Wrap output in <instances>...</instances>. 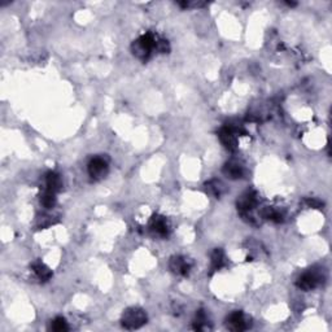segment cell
I'll return each instance as SVG.
<instances>
[{
  "label": "cell",
  "instance_id": "1",
  "mask_svg": "<svg viewBox=\"0 0 332 332\" xmlns=\"http://www.w3.org/2000/svg\"><path fill=\"white\" fill-rule=\"evenodd\" d=\"M158 37L153 33H146L142 37L134 40L131 44V52L135 58L142 61H147L152 56V53L157 51Z\"/></svg>",
  "mask_w": 332,
  "mask_h": 332
},
{
  "label": "cell",
  "instance_id": "2",
  "mask_svg": "<svg viewBox=\"0 0 332 332\" xmlns=\"http://www.w3.org/2000/svg\"><path fill=\"white\" fill-rule=\"evenodd\" d=\"M147 321H148L147 313L142 308L136 307L127 308L121 317V323L126 329L141 328L147 323Z\"/></svg>",
  "mask_w": 332,
  "mask_h": 332
},
{
  "label": "cell",
  "instance_id": "3",
  "mask_svg": "<svg viewBox=\"0 0 332 332\" xmlns=\"http://www.w3.org/2000/svg\"><path fill=\"white\" fill-rule=\"evenodd\" d=\"M109 170V161L106 157L103 156H96V157L91 158L87 165V172H89L90 177L94 181H100L108 174Z\"/></svg>",
  "mask_w": 332,
  "mask_h": 332
},
{
  "label": "cell",
  "instance_id": "4",
  "mask_svg": "<svg viewBox=\"0 0 332 332\" xmlns=\"http://www.w3.org/2000/svg\"><path fill=\"white\" fill-rule=\"evenodd\" d=\"M239 132H244L243 130L239 127L234 126H224L218 132V137H219L220 143L224 144L225 148L229 151H236L238 148V134Z\"/></svg>",
  "mask_w": 332,
  "mask_h": 332
},
{
  "label": "cell",
  "instance_id": "5",
  "mask_svg": "<svg viewBox=\"0 0 332 332\" xmlns=\"http://www.w3.org/2000/svg\"><path fill=\"white\" fill-rule=\"evenodd\" d=\"M319 283H321V275L315 271H312V270L303 272L296 281V286L302 291H312V289L317 288Z\"/></svg>",
  "mask_w": 332,
  "mask_h": 332
},
{
  "label": "cell",
  "instance_id": "6",
  "mask_svg": "<svg viewBox=\"0 0 332 332\" xmlns=\"http://www.w3.org/2000/svg\"><path fill=\"white\" fill-rule=\"evenodd\" d=\"M238 210L240 214H245V213H252L258 204L257 193L255 191H246L243 195L238 199Z\"/></svg>",
  "mask_w": 332,
  "mask_h": 332
},
{
  "label": "cell",
  "instance_id": "7",
  "mask_svg": "<svg viewBox=\"0 0 332 332\" xmlns=\"http://www.w3.org/2000/svg\"><path fill=\"white\" fill-rule=\"evenodd\" d=\"M226 326L231 331H245L249 328L251 323L248 322L243 312H232L227 317Z\"/></svg>",
  "mask_w": 332,
  "mask_h": 332
},
{
  "label": "cell",
  "instance_id": "8",
  "mask_svg": "<svg viewBox=\"0 0 332 332\" xmlns=\"http://www.w3.org/2000/svg\"><path fill=\"white\" fill-rule=\"evenodd\" d=\"M149 227H151V231L155 235H157V236H160V238H166L169 235V224H168L166 218L162 217V215H153Z\"/></svg>",
  "mask_w": 332,
  "mask_h": 332
},
{
  "label": "cell",
  "instance_id": "9",
  "mask_svg": "<svg viewBox=\"0 0 332 332\" xmlns=\"http://www.w3.org/2000/svg\"><path fill=\"white\" fill-rule=\"evenodd\" d=\"M169 266L174 274L182 275V276L188 275L189 270H191V264L188 262V260L182 257V256H173V257L170 258Z\"/></svg>",
  "mask_w": 332,
  "mask_h": 332
},
{
  "label": "cell",
  "instance_id": "10",
  "mask_svg": "<svg viewBox=\"0 0 332 332\" xmlns=\"http://www.w3.org/2000/svg\"><path fill=\"white\" fill-rule=\"evenodd\" d=\"M224 174L230 179H240L244 175V166L239 161L231 160L224 166Z\"/></svg>",
  "mask_w": 332,
  "mask_h": 332
},
{
  "label": "cell",
  "instance_id": "11",
  "mask_svg": "<svg viewBox=\"0 0 332 332\" xmlns=\"http://www.w3.org/2000/svg\"><path fill=\"white\" fill-rule=\"evenodd\" d=\"M63 188V181H61V177L54 172H49L46 174V187L44 189L49 192H53V193H58V192L61 191Z\"/></svg>",
  "mask_w": 332,
  "mask_h": 332
},
{
  "label": "cell",
  "instance_id": "12",
  "mask_svg": "<svg viewBox=\"0 0 332 332\" xmlns=\"http://www.w3.org/2000/svg\"><path fill=\"white\" fill-rule=\"evenodd\" d=\"M32 269H33V271L35 272V275H37L39 281L47 282L51 279L52 271L49 270L48 266H46V265L43 264V262H40V261L34 262V264L32 265Z\"/></svg>",
  "mask_w": 332,
  "mask_h": 332
},
{
  "label": "cell",
  "instance_id": "13",
  "mask_svg": "<svg viewBox=\"0 0 332 332\" xmlns=\"http://www.w3.org/2000/svg\"><path fill=\"white\" fill-rule=\"evenodd\" d=\"M225 266V253L222 249H214L212 253V261H210V270L212 272L218 271Z\"/></svg>",
  "mask_w": 332,
  "mask_h": 332
},
{
  "label": "cell",
  "instance_id": "14",
  "mask_svg": "<svg viewBox=\"0 0 332 332\" xmlns=\"http://www.w3.org/2000/svg\"><path fill=\"white\" fill-rule=\"evenodd\" d=\"M261 215H262L264 218H266V219L272 220V222H276V224L283 222V214H282L279 210H275L274 208H269V206L265 208V209H262Z\"/></svg>",
  "mask_w": 332,
  "mask_h": 332
},
{
  "label": "cell",
  "instance_id": "15",
  "mask_svg": "<svg viewBox=\"0 0 332 332\" xmlns=\"http://www.w3.org/2000/svg\"><path fill=\"white\" fill-rule=\"evenodd\" d=\"M40 204H42L46 209H52V208L56 205V193L44 189L42 196H40Z\"/></svg>",
  "mask_w": 332,
  "mask_h": 332
},
{
  "label": "cell",
  "instance_id": "16",
  "mask_svg": "<svg viewBox=\"0 0 332 332\" xmlns=\"http://www.w3.org/2000/svg\"><path fill=\"white\" fill-rule=\"evenodd\" d=\"M193 328L195 329H206L208 328V318L204 310H199L196 313L195 322H193Z\"/></svg>",
  "mask_w": 332,
  "mask_h": 332
},
{
  "label": "cell",
  "instance_id": "17",
  "mask_svg": "<svg viewBox=\"0 0 332 332\" xmlns=\"http://www.w3.org/2000/svg\"><path fill=\"white\" fill-rule=\"evenodd\" d=\"M206 191L212 193L213 196H215V198H219V196L222 195V192H224V186H222L220 182L212 181L206 184Z\"/></svg>",
  "mask_w": 332,
  "mask_h": 332
},
{
  "label": "cell",
  "instance_id": "18",
  "mask_svg": "<svg viewBox=\"0 0 332 332\" xmlns=\"http://www.w3.org/2000/svg\"><path fill=\"white\" fill-rule=\"evenodd\" d=\"M51 328L53 329V331H56V332L68 331V329H69L68 322L65 321V318H63V317H56L53 319V321H52Z\"/></svg>",
  "mask_w": 332,
  "mask_h": 332
},
{
  "label": "cell",
  "instance_id": "19",
  "mask_svg": "<svg viewBox=\"0 0 332 332\" xmlns=\"http://www.w3.org/2000/svg\"><path fill=\"white\" fill-rule=\"evenodd\" d=\"M307 204L310 208H314V209H321L322 206H323V204H322L321 201L315 200V199H308Z\"/></svg>",
  "mask_w": 332,
  "mask_h": 332
}]
</instances>
